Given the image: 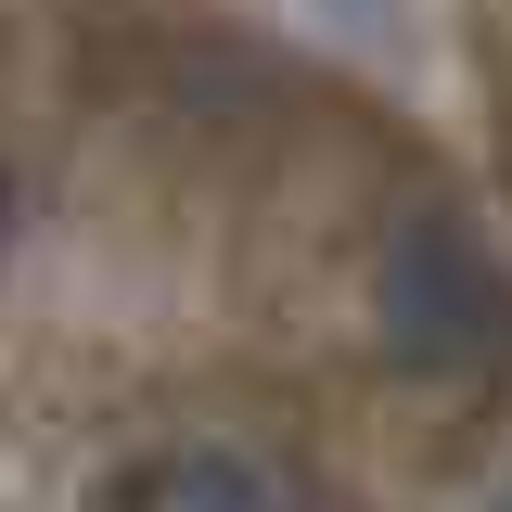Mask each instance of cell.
Segmentation results:
<instances>
[{"label":"cell","mask_w":512,"mask_h":512,"mask_svg":"<svg viewBox=\"0 0 512 512\" xmlns=\"http://www.w3.org/2000/svg\"><path fill=\"white\" fill-rule=\"evenodd\" d=\"M372 320H384V359L423 384L512 372V269L461 205H397V231L372 256Z\"/></svg>","instance_id":"cell-1"},{"label":"cell","mask_w":512,"mask_h":512,"mask_svg":"<svg viewBox=\"0 0 512 512\" xmlns=\"http://www.w3.org/2000/svg\"><path fill=\"white\" fill-rule=\"evenodd\" d=\"M116 500H295V474H269V461H244V448H218V436H180V448H154V461H128L116 474Z\"/></svg>","instance_id":"cell-2"},{"label":"cell","mask_w":512,"mask_h":512,"mask_svg":"<svg viewBox=\"0 0 512 512\" xmlns=\"http://www.w3.org/2000/svg\"><path fill=\"white\" fill-rule=\"evenodd\" d=\"M0 256H13V180H0Z\"/></svg>","instance_id":"cell-3"}]
</instances>
